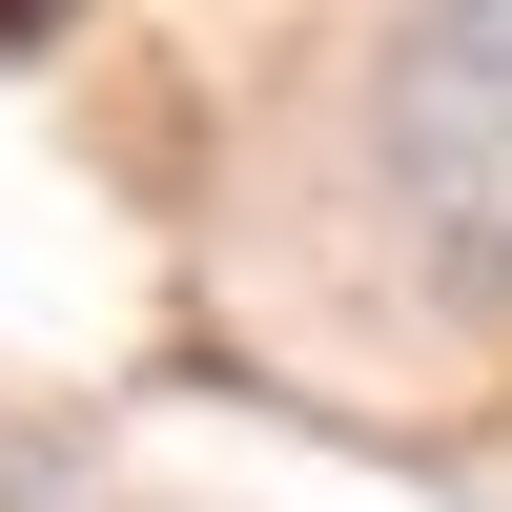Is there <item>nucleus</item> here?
Wrapping results in <instances>:
<instances>
[{"instance_id": "nucleus-1", "label": "nucleus", "mask_w": 512, "mask_h": 512, "mask_svg": "<svg viewBox=\"0 0 512 512\" xmlns=\"http://www.w3.org/2000/svg\"><path fill=\"white\" fill-rule=\"evenodd\" d=\"M390 226L451 308H512V0H390Z\"/></svg>"}]
</instances>
